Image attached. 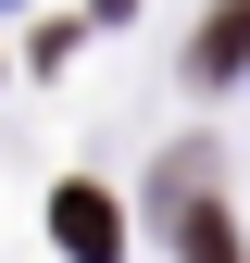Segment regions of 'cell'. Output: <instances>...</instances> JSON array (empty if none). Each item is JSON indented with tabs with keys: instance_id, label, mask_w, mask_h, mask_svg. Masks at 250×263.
I'll return each instance as SVG.
<instances>
[{
	"instance_id": "6da1fadb",
	"label": "cell",
	"mask_w": 250,
	"mask_h": 263,
	"mask_svg": "<svg viewBox=\"0 0 250 263\" xmlns=\"http://www.w3.org/2000/svg\"><path fill=\"white\" fill-rule=\"evenodd\" d=\"M50 238L75 251V263H113V251H125V201L88 188V176H62V188H50Z\"/></svg>"
},
{
	"instance_id": "7a4b0ae2",
	"label": "cell",
	"mask_w": 250,
	"mask_h": 263,
	"mask_svg": "<svg viewBox=\"0 0 250 263\" xmlns=\"http://www.w3.org/2000/svg\"><path fill=\"white\" fill-rule=\"evenodd\" d=\"M250 63V0H213V25H200V50H187V76H238Z\"/></svg>"
},
{
	"instance_id": "3957f363",
	"label": "cell",
	"mask_w": 250,
	"mask_h": 263,
	"mask_svg": "<svg viewBox=\"0 0 250 263\" xmlns=\"http://www.w3.org/2000/svg\"><path fill=\"white\" fill-rule=\"evenodd\" d=\"M175 251H187V263H238V226L213 213V188H200V201H175Z\"/></svg>"
}]
</instances>
